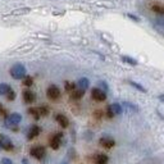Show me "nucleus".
I'll list each match as a JSON object with an SVG mask.
<instances>
[{
	"instance_id": "f257e3e1",
	"label": "nucleus",
	"mask_w": 164,
	"mask_h": 164,
	"mask_svg": "<svg viewBox=\"0 0 164 164\" xmlns=\"http://www.w3.org/2000/svg\"><path fill=\"white\" fill-rule=\"evenodd\" d=\"M21 120H22V116L19 113H12L5 118L4 127H6L8 129H11L13 132H17L18 131V124L21 123Z\"/></svg>"
},
{
	"instance_id": "f03ea898",
	"label": "nucleus",
	"mask_w": 164,
	"mask_h": 164,
	"mask_svg": "<svg viewBox=\"0 0 164 164\" xmlns=\"http://www.w3.org/2000/svg\"><path fill=\"white\" fill-rule=\"evenodd\" d=\"M9 73L12 76V78H14V80H23L26 77V68L21 63H15L11 67Z\"/></svg>"
},
{
	"instance_id": "7ed1b4c3",
	"label": "nucleus",
	"mask_w": 164,
	"mask_h": 164,
	"mask_svg": "<svg viewBox=\"0 0 164 164\" xmlns=\"http://www.w3.org/2000/svg\"><path fill=\"white\" fill-rule=\"evenodd\" d=\"M123 113V107L118 104V103H113L107 108V116L108 118H113L114 116H120Z\"/></svg>"
},
{
	"instance_id": "20e7f679",
	"label": "nucleus",
	"mask_w": 164,
	"mask_h": 164,
	"mask_svg": "<svg viewBox=\"0 0 164 164\" xmlns=\"http://www.w3.org/2000/svg\"><path fill=\"white\" fill-rule=\"evenodd\" d=\"M0 146H2L3 150H6V151H12L14 149V145H13L12 140L3 133H0Z\"/></svg>"
},
{
	"instance_id": "39448f33",
	"label": "nucleus",
	"mask_w": 164,
	"mask_h": 164,
	"mask_svg": "<svg viewBox=\"0 0 164 164\" xmlns=\"http://www.w3.org/2000/svg\"><path fill=\"white\" fill-rule=\"evenodd\" d=\"M46 95H48V98L51 99V100H57L60 98V90L57 85H50L48 90H46Z\"/></svg>"
},
{
	"instance_id": "423d86ee",
	"label": "nucleus",
	"mask_w": 164,
	"mask_h": 164,
	"mask_svg": "<svg viewBox=\"0 0 164 164\" xmlns=\"http://www.w3.org/2000/svg\"><path fill=\"white\" fill-rule=\"evenodd\" d=\"M30 154H31L35 159L41 160V159H44V158H45L46 151H45V148H42V146H35V148H32V149H31Z\"/></svg>"
},
{
	"instance_id": "0eeeda50",
	"label": "nucleus",
	"mask_w": 164,
	"mask_h": 164,
	"mask_svg": "<svg viewBox=\"0 0 164 164\" xmlns=\"http://www.w3.org/2000/svg\"><path fill=\"white\" fill-rule=\"evenodd\" d=\"M62 139H63V133L62 132L55 133L50 139V148L54 149V150H58L60 148V144H62Z\"/></svg>"
},
{
	"instance_id": "6e6552de",
	"label": "nucleus",
	"mask_w": 164,
	"mask_h": 164,
	"mask_svg": "<svg viewBox=\"0 0 164 164\" xmlns=\"http://www.w3.org/2000/svg\"><path fill=\"white\" fill-rule=\"evenodd\" d=\"M91 98L96 101H104V100H107V92L100 90L99 87H95L91 90Z\"/></svg>"
},
{
	"instance_id": "1a4fd4ad",
	"label": "nucleus",
	"mask_w": 164,
	"mask_h": 164,
	"mask_svg": "<svg viewBox=\"0 0 164 164\" xmlns=\"http://www.w3.org/2000/svg\"><path fill=\"white\" fill-rule=\"evenodd\" d=\"M99 144L105 149H111L116 145V141L109 136H104V137H101V139L99 140Z\"/></svg>"
},
{
	"instance_id": "9d476101",
	"label": "nucleus",
	"mask_w": 164,
	"mask_h": 164,
	"mask_svg": "<svg viewBox=\"0 0 164 164\" xmlns=\"http://www.w3.org/2000/svg\"><path fill=\"white\" fill-rule=\"evenodd\" d=\"M35 99H36L35 92H32L31 90L23 91V100H24L26 104H32V103L35 101Z\"/></svg>"
},
{
	"instance_id": "9b49d317",
	"label": "nucleus",
	"mask_w": 164,
	"mask_h": 164,
	"mask_svg": "<svg viewBox=\"0 0 164 164\" xmlns=\"http://www.w3.org/2000/svg\"><path fill=\"white\" fill-rule=\"evenodd\" d=\"M41 132V128L39 126H32L30 129H28V132H27V139L28 140H33L35 137H37Z\"/></svg>"
},
{
	"instance_id": "f8f14e48",
	"label": "nucleus",
	"mask_w": 164,
	"mask_h": 164,
	"mask_svg": "<svg viewBox=\"0 0 164 164\" xmlns=\"http://www.w3.org/2000/svg\"><path fill=\"white\" fill-rule=\"evenodd\" d=\"M55 120L59 123V126L62 128H67L68 126H69V120H68V118L64 114H57L55 116Z\"/></svg>"
},
{
	"instance_id": "ddd939ff",
	"label": "nucleus",
	"mask_w": 164,
	"mask_h": 164,
	"mask_svg": "<svg viewBox=\"0 0 164 164\" xmlns=\"http://www.w3.org/2000/svg\"><path fill=\"white\" fill-rule=\"evenodd\" d=\"M89 86H90V81H89V78H86V77H82V78H80L78 82H77V89H80L82 91L87 90Z\"/></svg>"
},
{
	"instance_id": "4468645a",
	"label": "nucleus",
	"mask_w": 164,
	"mask_h": 164,
	"mask_svg": "<svg viewBox=\"0 0 164 164\" xmlns=\"http://www.w3.org/2000/svg\"><path fill=\"white\" fill-rule=\"evenodd\" d=\"M151 9L155 13L164 15V3H155V4H153L151 5Z\"/></svg>"
},
{
	"instance_id": "2eb2a0df",
	"label": "nucleus",
	"mask_w": 164,
	"mask_h": 164,
	"mask_svg": "<svg viewBox=\"0 0 164 164\" xmlns=\"http://www.w3.org/2000/svg\"><path fill=\"white\" fill-rule=\"evenodd\" d=\"M123 108H126L127 110L129 111H133V113H136V111H139V107L135 105L133 103H129V101H123V104H122Z\"/></svg>"
},
{
	"instance_id": "dca6fc26",
	"label": "nucleus",
	"mask_w": 164,
	"mask_h": 164,
	"mask_svg": "<svg viewBox=\"0 0 164 164\" xmlns=\"http://www.w3.org/2000/svg\"><path fill=\"white\" fill-rule=\"evenodd\" d=\"M83 95H85V91H82L80 89H76V90H73L71 92V99H73V100H80L83 96Z\"/></svg>"
},
{
	"instance_id": "f3484780",
	"label": "nucleus",
	"mask_w": 164,
	"mask_h": 164,
	"mask_svg": "<svg viewBox=\"0 0 164 164\" xmlns=\"http://www.w3.org/2000/svg\"><path fill=\"white\" fill-rule=\"evenodd\" d=\"M108 157L105 154H99L98 157H96V159H95V163L96 164H107L108 163Z\"/></svg>"
},
{
	"instance_id": "a211bd4d",
	"label": "nucleus",
	"mask_w": 164,
	"mask_h": 164,
	"mask_svg": "<svg viewBox=\"0 0 164 164\" xmlns=\"http://www.w3.org/2000/svg\"><path fill=\"white\" fill-rule=\"evenodd\" d=\"M154 24H155V27H157L158 30L164 31V18H163V17L155 18V19H154Z\"/></svg>"
},
{
	"instance_id": "6ab92c4d",
	"label": "nucleus",
	"mask_w": 164,
	"mask_h": 164,
	"mask_svg": "<svg viewBox=\"0 0 164 164\" xmlns=\"http://www.w3.org/2000/svg\"><path fill=\"white\" fill-rule=\"evenodd\" d=\"M12 90V87L8 83H0V95H6Z\"/></svg>"
},
{
	"instance_id": "aec40b11",
	"label": "nucleus",
	"mask_w": 164,
	"mask_h": 164,
	"mask_svg": "<svg viewBox=\"0 0 164 164\" xmlns=\"http://www.w3.org/2000/svg\"><path fill=\"white\" fill-rule=\"evenodd\" d=\"M128 83H129V85H131V86H132V87H135L136 90H139L140 92H144V94L146 92V89L144 87V86H142V85H140V83H137V82H135V81H128Z\"/></svg>"
},
{
	"instance_id": "412c9836",
	"label": "nucleus",
	"mask_w": 164,
	"mask_h": 164,
	"mask_svg": "<svg viewBox=\"0 0 164 164\" xmlns=\"http://www.w3.org/2000/svg\"><path fill=\"white\" fill-rule=\"evenodd\" d=\"M122 60H123L124 63L129 64V65H137V60H136V59H133V58H131V57L123 55V57H122Z\"/></svg>"
},
{
	"instance_id": "4be33fe9",
	"label": "nucleus",
	"mask_w": 164,
	"mask_h": 164,
	"mask_svg": "<svg viewBox=\"0 0 164 164\" xmlns=\"http://www.w3.org/2000/svg\"><path fill=\"white\" fill-rule=\"evenodd\" d=\"M64 89H65V91H67V92H72L73 90H76V85H74L73 82L67 81V82L64 83Z\"/></svg>"
},
{
	"instance_id": "5701e85b",
	"label": "nucleus",
	"mask_w": 164,
	"mask_h": 164,
	"mask_svg": "<svg viewBox=\"0 0 164 164\" xmlns=\"http://www.w3.org/2000/svg\"><path fill=\"white\" fill-rule=\"evenodd\" d=\"M28 113H30L33 118H35L36 120L41 117V116H40V113H39V109H37V108H30V109H28Z\"/></svg>"
},
{
	"instance_id": "b1692460",
	"label": "nucleus",
	"mask_w": 164,
	"mask_h": 164,
	"mask_svg": "<svg viewBox=\"0 0 164 164\" xmlns=\"http://www.w3.org/2000/svg\"><path fill=\"white\" fill-rule=\"evenodd\" d=\"M99 89H100V90H103L104 92H108L109 86H108V83H107L105 81H99Z\"/></svg>"
},
{
	"instance_id": "393cba45",
	"label": "nucleus",
	"mask_w": 164,
	"mask_h": 164,
	"mask_svg": "<svg viewBox=\"0 0 164 164\" xmlns=\"http://www.w3.org/2000/svg\"><path fill=\"white\" fill-rule=\"evenodd\" d=\"M23 83H24V86H27V87H30V86H32V83H33L32 77H30V76H26L24 78H23Z\"/></svg>"
},
{
	"instance_id": "a878e982",
	"label": "nucleus",
	"mask_w": 164,
	"mask_h": 164,
	"mask_svg": "<svg viewBox=\"0 0 164 164\" xmlns=\"http://www.w3.org/2000/svg\"><path fill=\"white\" fill-rule=\"evenodd\" d=\"M37 109H39V113H40L41 117H45V116L49 114V108H46V107H40Z\"/></svg>"
},
{
	"instance_id": "bb28decb",
	"label": "nucleus",
	"mask_w": 164,
	"mask_h": 164,
	"mask_svg": "<svg viewBox=\"0 0 164 164\" xmlns=\"http://www.w3.org/2000/svg\"><path fill=\"white\" fill-rule=\"evenodd\" d=\"M5 96H6V99L9 100V101H13V100L15 99V92H14L13 90H11L9 92H8V94L5 95Z\"/></svg>"
},
{
	"instance_id": "cd10ccee",
	"label": "nucleus",
	"mask_w": 164,
	"mask_h": 164,
	"mask_svg": "<svg viewBox=\"0 0 164 164\" xmlns=\"http://www.w3.org/2000/svg\"><path fill=\"white\" fill-rule=\"evenodd\" d=\"M0 116H2V117H4V118H6V117H8V114H6V110L4 109V107H3L2 104H0Z\"/></svg>"
},
{
	"instance_id": "c85d7f7f",
	"label": "nucleus",
	"mask_w": 164,
	"mask_h": 164,
	"mask_svg": "<svg viewBox=\"0 0 164 164\" xmlns=\"http://www.w3.org/2000/svg\"><path fill=\"white\" fill-rule=\"evenodd\" d=\"M30 9L28 8H24V9H18V12H14L13 14H22V13H27Z\"/></svg>"
},
{
	"instance_id": "c756f323",
	"label": "nucleus",
	"mask_w": 164,
	"mask_h": 164,
	"mask_svg": "<svg viewBox=\"0 0 164 164\" xmlns=\"http://www.w3.org/2000/svg\"><path fill=\"white\" fill-rule=\"evenodd\" d=\"M2 164H12V160L8 158H3L2 159Z\"/></svg>"
},
{
	"instance_id": "7c9ffc66",
	"label": "nucleus",
	"mask_w": 164,
	"mask_h": 164,
	"mask_svg": "<svg viewBox=\"0 0 164 164\" xmlns=\"http://www.w3.org/2000/svg\"><path fill=\"white\" fill-rule=\"evenodd\" d=\"M128 17H129V18H131V19H133V21H136V22H139L140 21V18H139V17H136V15H133V14H127Z\"/></svg>"
},
{
	"instance_id": "2f4dec72",
	"label": "nucleus",
	"mask_w": 164,
	"mask_h": 164,
	"mask_svg": "<svg viewBox=\"0 0 164 164\" xmlns=\"http://www.w3.org/2000/svg\"><path fill=\"white\" fill-rule=\"evenodd\" d=\"M158 99L162 101V103H164V94H162V95H159V96H158Z\"/></svg>"
},
{
	"instance_id": "473e14b6",
	"label": "nucleus",
	"mask_w": 164,
	"mask_h": 164,
	"mask_svg": "<svg viewBox=\"0 0 164 164\" xmlns=\"http://www.w3.org/2000/svg\"><path fill=\"white\" fill-rule=\"evenodd\" d=\"M22 164H30V162L26 159V158H23V159H22Z\"/></svg>"
},
{
	"instance_id": "72a5a7b5",
	"label": "nucleus",
	"mask_w": 164,
	"mask_h": 164,
	"mask_svg": "<svg viewBox=\"0 0 164 164\" xmlns=\"http://www.w3.org/2000/svg\"><path fill=\"white\" fill-rule=\"evenodd\" d=\"M60 164H68V162H67V160H63V162L60 163Z\"/></svg>"
},
{
	"instance_id": "f704fd0d",
	"label": "nucleus",
	"mask_w": 164,
	"mask_h": 164,
	"mask_svg": "<svg viewBox=\"0 0 164 164\" xmlns=\"http://www.w3.org/2000/svg\"><path fill=\"white\" fill-rule=\"evenodd\" d=\"M0 151H2V146H0Z\"/></svg>"
}]
</instances>
